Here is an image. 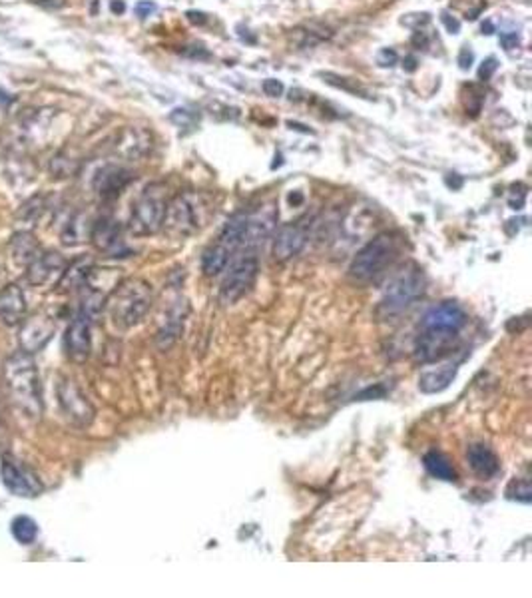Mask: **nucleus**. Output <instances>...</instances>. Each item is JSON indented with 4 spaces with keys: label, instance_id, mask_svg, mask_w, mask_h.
<instances>
[{
    "label": "nucleus",
    "instance_id": "nucleus-37",
    "mask_svg": "<svg viewBox=\"0 0 532 598\" xmlns=\"http://www.w3.org/2000/svg\"><path fill=\"white\" fill-rule=\"evenodd\" d=\"M459 68L461 70H471V66L474 64V52L471 50V48H463L461 52H459Z\"/></svg>",
    "mask_w": 532,
    "mask_h": 598
},
{
    "label": "nucleus",
    "instance_id": "nucleus-13",
    "mask_svg": "<svg viewBox=\"0 0 532 598\" xmlns=\"http://www.w3.org/2000/svg\"><path fill=\"white\" fill-rule=\"evenodd\" d=\"M309 230L303 222L285 223L281 225L273 239V258L276 261H287V259L299 256L303 247L307 246Z\"/></svg>",
    "mask_w": 532,
    "mask_h": 598
},
{
    "label": "nucleus",
    "instance_id": "nucleus-45",
    "mask_svg": "<svg viewBox=\"0 0 532 598\" xmlns=\"http://www.w3.org/2000/svg\"><path fill=\"white\" fill-rule=\"evenodd\" d=\"M403 70L405 72H415L416 70V58L415 56H407L403 60Z\"/></svg>",
    "mask_w": 532,
    "mask_h": 598
},
{
    "label": "nucleus",
    "instance_id": "nucleus-14",
    "mask_svg": "<svg viewBox=\"0 0 532 598\" xmlns=\"http://www.w3.org/2000/svg\"><path fill=\"white\" fill-rule=\"evenodd\" d=\"M2 482L12 494L18 497H38L42 493V482L26 467L8 457L2 461Z\"/></svg>",
    "mask_w": 532,
    "mask_h": 598
},
{
    "label": "nucleus",
    "instance_id": "nucleus-9",
    "mask_svg": "<svg viewBox=\"0 0 532 598\" xmlns=\"http://www.w3.org/2000/svg\"><path fill=\"white\" fill-rule=\"evenodd\" d=\"M56 399H58V407L64 415V419L72 423L74 427H88L96 417V409L90 403V399L84 395L72 379L62 377L56 383Z\"/></svg>",
    "mask_w": 532,
    "mask_h": 598
},
{
    "label": "nucleus",
    "instance_id": "nucleus-16",
    "mask_svg": "<svg viewBox=\"0 0 532 598\" xmlns=\"http://www.w3.org/2000/svg\"><path fill=\"white\" fill-rule=\"evenodd\" d=\"M132 182V174L120 166H104L94 177V189L102 199H114Z\"/></svg>",
    "mask_w": 532,
    "mask_h": 598
},
{
    "label": "nucleus",
    "instance_id": "nucleus-41",
    "mask_svg": "<svg viewBox=\"0 0 532 598\" xmlns=\"http://www.w3.org/2000/svg\"><path fill=\"white\" fill-rule=\"evenodd\" d=\"M411 44L416 48H427L428 46V36L423 30H415V35L411 38Z\"/></svg>",
    "mask_w": 532,
    "mask_h": 598
},
{
    "label": "nucleus",
    "instance_id": "nucleus-21",
    "mask_svg": "<svg viewBox=\"0 0 532 598\" xmlns=\"http://www.w3.org/2000/svg\"><path fill=\"white\" fill-rule=\"evenodd\" d=\"M92 235L94 244L104 249V251H114L120 246V223L112 218H102L98 222L92 223Z\"/></svg>",
    "mask_w": 532,
    "mask_h": 598
},
{
    "label": "nucleus",
    "instance_id": "nucleus-33",
    "mask_svg": "<svg viewBox=\"0 0 532 598\" xmlns=\"http://www.w3.org/2000/svg\"><path fill=\"white\" fill-rule=\"evenodd\" d=\"M498 68V60L497 58H486L483 64H481V68H478V80H483V82H486V80H490L493 78V74L497 72Z\"/></svg>",
    "mask_w": 532,
    "mask_h": 598
},
{
    "label": "nucleus",
    "instance_id": "nucleus-43",
    "mask_svg": "<svg viewBox=\"0 0 532 598\" xmlns=\"http://www.w3.org/2000/svg\"><path fill=\"white\" fill-rule=\"evenodd\" d=\"M35 4L42 6V8H60L64 6V0H32Z\"/></svg>",
    "mask_w": 532,
    "mask_h": 598
},
{
    "label": "nucleus",
    "instance_id": "nucleus-11",
    "mask_svg": "<svg viewBox=\"0 0 532 598\" xmlns=\"http://www.w3.org/2000/svg\"><path fill=\"white\" fill-rule=\"evenodd\" d=\"M187 316H190V304H187L185 297L178 295L174 301L170 304V307L166 309L162 321H160V328H158V333H156V343H158V347L162 351L170 349L175 341L180 340Z\"/></svg>",
    "mask_w": 532,
    "mask_h": 598
},
{
    "label": "nucleus",
    "instance_id": "nucleus-35",
    "mask_svg": "<svg viewBox=\"0 0 532 598\" xmlns=\"http://www.w3.org/2000/svg\"><path fill=\"white\" fill-rule=\"evenodd\" d=\"M283 82L281 80H276V78H267V80H264V92H266V96H269V98H279V96L283 94Z\"/></svg>",
    "mask_w": 532,
    "mask_h": 598
},
{
    "label": "nucleus",
    "instance_id": "nucleus-2",
    "mask_svg": "<svg viewBox=\"0 0 532 598\" xmlns=\"http://www.w3.org/2000/svg\"><path fill=\"white\" fill-rule=\"evenodd\" d=\"M4 381L14 407L28 419L42 415V391L35 359L28 353H12L4 363Z\"/></svg>",
    "mask_w": 532,
    "mask_h": 598
},
{
    "label": "nucleus",
    "instance_id": "nucleus-24",
    "mask_svg": "<svg viewBox=\"0 0 532 598\" xmlns=\"http://www.w3.org/2000/svg\"><path fill=\"white\" fill-rule=\"evenodd\" d=\"M423 465H425L428 475L439 479V481H457V471L451 465L449 457L445 453H440V451H428L427 455L423 457Z\"/></svg>",
    "mask_w": 532,
    "mask_h": 598
},
{
    "label": "nucleus",
    "instance_id": "nucleus-46",
    "mask_svg": "<svg viewBox=\"0 0 532 598\" xmlns=\"http://www.w3.org/2000/svg\"><path fill=\"white\" fill-rule=\"evenodd\" d=\"M481 32L483 35H495V24L490 23V20H486V23H483V26H481Z\"/></svg>",
    "mask_w": 532,
    "mask_h": 598
},
{
    "label": "nucleus",
    "instance_id": "nucleus-28",
    "mask_svg": "<svg viewBox=\"0 0 532 598\" xmlns=\"http://www.w3.org/2000/svg\"><path fill=\"white\" fill-rule=\"evenodd\" d=\"M321 78H323L325 82L329 84V86H335V88H341V90H345V92H349V94H355L359 96V98H367V100H371L373 96L361 86V84L357 82V80H351V78H345V76H339V74H333V72H321L319 74Z\"/></svg>",
    "mask_w": 532,
    "mask_h": 598
},
{
    "label": "nucleus",
    "instance_id": "nucleus-7",
    "mask_svg": "<svg viewBox=\"0 0 532 598\" xmlns=\"http://www.w3.org/2000/svg\"><path fill=\"white\" fill-rule=\"evenodd\" d=\"M166 208H168V199L163 194V186L160 184L148 186L142 192L138 201L134 204L130 223H128L130 232L140 237L158 234L163 228Z\"/></svg>",
    "mask_w": 532,
    "mask_h": 598
},
{
    "label": "nucleus",
    "instance_id": "nucleus-44",
    "mask_svg": "<svg viewBox=\"0 0 532 598\" xmlns=\"http://www.w3.org/2000/svg\"><path fill=\"white\" fill-rule=\"evenodd\" d=\"M110 11L114 12V14H124L126 12V4H124V0H112L110 2Z\"/></svg>",
    "mask_w": 532,
    "mask_h": 598
},
{
    "label": "nucleus",
    "instance_id": "nucleus-26",
    "mask_svg": "<svg viewBox=\"0 0 532 598\" xmlns=\"http://www.w3.org/2000/svg\"><path fill=\"white\" fill-rule=\"evenodd\" d=\"M90 270H92V261H90V259H76L74 263H70V266L64 268V273H62V278L58 280L60 285H64L66 289L82 287L84 282H86V278H88V273H90Z\"/></svg>",
    "mask_w": 532,
    "mask_h": 598
},
{
    "label": "nucleus",
    "instance_id": "nucleus-27",
    "mask_svg": "<svg viewBox=\"0 0 532 598\" xmlns=\"http://www.w3.org/2000/svg\"><path fill=\"white\" fill-rule=\"evenodd\" d=\"M12 537L18 540L20 544H32L38 539V523L30 516L20 515L12 521Z\"/></svg>",
    "mask_w": 532,
    "mask_h": 598
},
{
    "label": "nucleus",
    "instance_id": "nucleus-40",
    "mask_svg": "<svg viewBox=\"0 0 532 598\" xmlns=\"http://www.w3.org/2000/svg\"><path fill=\"white\" fill-rule=\"evenodd\" d=\"M440 20H443L445 28H447L451 35H459V30H461V23H459L454 16H451L449 12H440Z\"/></svg>",
    "mask_w": 532,
    "mask_h": 598
},
{
    "label": "nucleus",
    "instance_id": "nucleus-12",
    "mask_svg": "<svg viewBox=\"0 0 532 598\" xmlns=\"http://www.w3.org/2000/svg\"><path fill=\"white\" fill-rule=\"evenodd\" d=\"M54 335V323L48 316L36 313L32 317H24L23 328H20V349L28 355L42 351L47 347V343Z\"/></svg>",
    "mask_w": 532,
    "mask_h": 598
},
{
    "label": "nucleus",
    "instance_id": "nucleus-29",
    "mask_svg": "<svg viewBox=\"0 0 532 598\" xmlns=\"http://www.w3.org/2000/svg\"><path fill=\"white\" fill-rule=\"evenodd\" d=\"M507 497L510 501H519V503H531L532 501V487L528 477H521L510 482L507 489Z\"/></svg>",
    "mask_w": 532,
    "mask_h": 598
},
{
    "label": "nucleus",
    "instance_id": "nucleus-47",
    "mask_svg": "<svg viewBox=\"0 0 532 598\" xmlns=\"http://www.w3.org/2000/svg\"><path fill=\"white\" fill-rule=\"evenodd\" d=\"M287 126H290L291 130L295 128V130H299V132H305V134H311V130L305 128L303 124H297V122H287Z\"/></svg>",
    "mask_w": 532,
    "mask_h": 598
},
{
    "label": "nucleus",
    "instance_id": "nucleus-42",
    "mask_svg": "<svg viewBox=\"0 0 532 598\" xmlns=\"http://www.w3.org/2000/svg\"><path fill=\"white\" fill-rule=\"evenodd\" d=\"M185 18H187V20H190L192 24H199V26L208 23V16H206L204 12H199V11H187V12H185Z\"/></svg>",
    "mask_w": 532,
    "mask_h": 598
},
{
    "label": "nucleus",
    "instance_id": "nucleus-8",
    "mask_svg": "<svg viewBox=\"0 0 532 598\" xmlns=\"http://www.w3.org/2000/svg\"><path fill=\"white\" fill-rule=\"evenodd\" d=\"M259 263L254 251H245L242 258H237L225 271L223 282L220 285V301L223 305H233L240 301L243 295L254 287L257 280Z\"/></svg>",
    "mask_w": 532,
    "mask_h": 598
},
{
    "label": "nucleus",
    "instance_id": "nucleus-5",
    "mask_svg": "<svg viewBox=\"0 0 532 598\" xmlns=\"http://www.w3.org/2000/svg\"><path fill=\"white\" fill-rule=\"evenodd\" d=\"M209 218V206L206 198L196 192L178 194L168 201L163 228L175 237H187L197 234Z\"/></svg>",
    "mask_w": 532,
    "mask_h": 598
},
{
    "label": "nucleus",
    "instance_id": "nucleus-25",
    "mask_svg": "<svg viewBox=\"0 0 532 598\" xmlns=\"http://www.w3.org/2000/svg\"><path fill=\"white\" fill-rule=\"evenodd\" d=\"M333 36L331 30H327L323 26H299L295 30H291L290 40L291 44H295L297 48H315L319 46L321 42L329 40Z\"/></svg>",
    "mask_w": 532,
    "mask_h": 598
},
{
    "label": "nucleus",
    "instance_id": "nucleus-23",
    "mask_svg": "<svg viewBox=\"0 0 532 598\" xmlns=\"http://www.w3.org/2000/svg\"><path fill=\"white\" fill-rule=\"evenodd\" d=\"M38 242L32 232H18L11 242V254L16 263L28 266L38 256Z\"/></svg>",
    "mask_w": 532,
    "mask_h": 598
},
{
    "label": "nucleus",
    "instance_id": "nucleus-39",
    "mask_svg": "<svg viewBox=\"0 0 532 598\" xmlns=\"http://www.w3.org/2000/svg\"><path fill=\"white\" fill-rule=\"evenodd\" d=\"M519 44H521V38L516 32H502L500 35V46L505 50H514Z\"/></svg>",
    "mask_w": 532,
    "mask_h": 598
},
{
    "label": "nucleus",
    "instance_id": "nucleus-6",
    "mask_svg": "<svg viewBox=\"0 0 532 598\" xmlns=\"http://www.w3.org/2000/svg\"><path fill=\"white\" fill-rule=\"evenodd\" d=\"M425 294V275L415 263H409L401 271H397L383 289L379 301V313L383 317H393L403 313Z\"/></svg>",
    "mask_w": 532,
    "mask_h": 598
},
{
    "label": "nucleus",
    "instance_id": "nucleus-19",
    "mask_svg": "<svg viewBox=\"0 0 532 598\" xmlns=\"http://www.w3.org/2000/svg\"><path fill=\"white\" fill-rule=\"evenodd\" d=\"M457 371H459V363H454V361L439 365L437 369H427V371H423L421 377H419V389H421V393H425V395H435V393L445 391V389L452 383V379L457 377Z\"/></svg>",
    "mask_w": 532,
    "mask_h": 598
},
{
    "label": "nucleus",
    "instance_id": "nucleus-20",
    "mask_svg": "<svg viewBox=\"0 0 532 598\" xmlns=\"http://www.w3.org/2000/svg\"><path fill=\"white\" fill-rule=\"evenodd\" d=\"M116 150L126 158H142L151 150V134L140 128H126L120 136Z\"/></svg>",
    "mask_w": 532,
    "mask_h": 598
},
{
    "label": "nucleus",
    "instance_id": "nucleus-18",
    "mask_svg": "<svg viewBox=\"0 0 532 598\" xmlns=\"http://www.w3.org/2000/svg\"><path fill=\"white\" fill-rule=\"evenodd\" d=\"M466 459L471 469L481 477V479H493L500 471V461L497 453L485 443H473L466 449Z\"/></svg>",
    "mask_w": 532,
    "mask_h": 598
},
{
    "label": "nucleus",
    "instance_id": "nucleus-17",
    "mask_svg": "<svg viewBox=\"0 0 532 598\" xmlns=\"http://www.w3.org/2000/svg\"><path fill=\"white\" fill-rule=\"evenodd\" d=\"M26 317V299L18 285H6L0 292V321L4 325H18Z\"/></svg>",
    "mask_w": 532,
    "mask_h": 598
},
{
    "label": "nucleus",
    "instance_id": "nucleus-22",
    "mask_svg": "<svg viewBox=\"0 0 532 598\" xmlns=\"http://www.w3.org/2000/svg\"><path fill=\"white\" fill-rule=\"evenodd\" d=\"M232 258L233 254L228 247L221 246L220 242H214V244L204 251V256H202V271H204L208 278L220 275L221 271L228 270Z\"/></svg>",
    "mask_w": 532,
    "mask_h": 598
},
{
    "label": "nucleus",
    "instance_id": "nucleus-3",
    "mask_svg": "<svg viewBox=\"0 0 532 598\" xmlns=\"http://www.w3.org/2000/svg\"><path fill=\"white\" fill-rule=\"evenodd\" d=\"M112 323L120 329H132L144 321L154 304L151 285L140 278H130L118 283L106 299Z\"/></svg>",
    "mask_w": 532,
    "mask_h": 598
},
{
    "label": "nucleus",
    "instance_id": "nucleus-4",
    "mask_svg": "<svg viewBox=\"0 0 532 598\" xmlns=\"http://www.w3.org/2000/svg\"><path fill=\"white\" fill-rule=\"evenodd\" d=\"M401 254V237L393 232H383L375 235L369 244L361 247L357 256L349 266V278L355 283L375 282L379 280L387 268H391Z\"/></svg>",
    "mask_w": 532,
    "mask_h": 598
},
{
    "label": "nucleus",
    "instance_id": "nucleus-34",
    "mask_svg": "<svg viewBox=\"0 0 532 598\" xmlns=\"http://www.w3.org/2000/svg\"><path fill=\"white\" fill-rule=\"evenodd\" d=\"M397 60H399V56H397V52H395L393 48H383L377 54V62L383 68H391V66L397 64Z\"/></svg>",
    "mask_w": 532,
    "mask_h": 598
},
{
    "label": "nucleus",
    "instance_id": "nucleus-32",
    "mask_svg": "<svg viewBox=\"0 0 532 598\" xmlns=\"http://www.w3.org/2000/svg\"><path fill=\"white\" fill-rule=\"evenodd\" d=\"M401 23L405 24V26H409V28H413V30H421V26H425V24L431 23V14H428V12H421V14H407Z\"/></svg>",
    "mask_w": 532,
    "mask_h": 598
},
{
    "label": "nucleus",
    "instance_id": "nucleus-10",
    "mask_svg": "<svg viewBox=\"0 0 532 598\" xmlns=\"http://www.w3.org/2000/svg\"><path fill=\"white\" fill-rule=\"evenodd\" d=\"M64 351L68 355L70 361H74V363H84L90 357V351H92V316L88 311H84L82 307L66 329Z\"/></svg>",
    "mask_w": 532,
    "mask_h": 598
},
{
    "label": "nucleus",
    "instance_id": "nucleus-1",
    "mask_svg": "<svg viewBox=\"0 0 532 598\" xmlns=\"http://www.w3.org/2000/svg\"><path fill=\"white\" fill-rule=\"evenodd\" d=\"M466 325V313L457 301H443L431 307L423 321L416 340V359L421 363H435L452 351V341Z\"/></svg>",
    "mask_w": 532,
    "mask_h": 598
},
{
    "label": "nucleus",
    "instance_id": "nucleus-31",
    "mask_svg": "<svg viewBox=\"0 0 532 598\" xmlns=\"http://www.w3.org/2000/svg\"><path fill=\"white\" fill-rule=\"evenodd\" d=\"M170 122H174L178 128H192L196 126L197 116L187 108H174L170 112Z\"/></svg>",
    "mask_w": 532,
    "mask_h": 598
},
{
    "label": "nucleus",
    "instance_id": "nucleus-48",
    "mask_svg": "<svg viewBox=\"0 0 532 598\" xmlns=\"http://www.w3.org/2000/svg\"><path fill=\"white\" fill-rule=\"evenodd\" d=\"M483 8H485V4H481V6H478V8H474L473 12H466V18H469V20H474V18H476V14L483 11Z\"/></svg>",
    "mask_w": 532,
    "mask_h": 598
},
{
    "label": "nucleus",
    "instance_id": "nucleus-38",
    "mask_svg": "<svg viewBox=\"0 0 532 598\" xmlns=\"http://www.w3.org/2000/svg\"><path fill=\"white\" fill-rule=\"evenodd\" d=\"M184 56H187V58H197V60H208L211 54H209L208 50L204 46H187L184 48V50H180Z\"/></svg>",
    "mask_w": 532,
    "mask_h": 598
},
{
    "label": "nucleus",
    "instance_id": "nucleus-30",
    "mask_svg": "<svg viewBox=\"0 0 532 598\" xmlns=\"http://www.w3.org/2000/svg\"><path fill=\"white\" fill-rule=\"evenodd\" d=\"M469 90H471L473 94L469 96V98H464V108H466V114L476 118L478 116V112H481V108H483V102H485V94H483V90H481L476 84H471Z\"/></svg>",
    "mask_w": 532,
    "mask_h": 598
},
{
    "label": "nucleus",
    "instance_id": "nucleus-15",
    "mask_svg": "<svg viewBox=\"0 0 532 598\" xmlns=\"http://www.w3.org/2000/svg\"><path fill=\"white\" fill-rule=\"evenodd\" d=\"M66 261L56 251H47L36 256L28 266H26V280L32 285H47V283L58 282L64 273Z\"/></svg>",
    "mask_w": 532,
    "mask_h": 598
},
{
    "label": "nucleus",
    "instance_id": "nucleus-36",
    "mask_svg": "<svg viewBox=\"0 0 532 598\" xmlns=\"http://www.w3.org/2000/svg\"><path fill=\"white\" fill-rule=\"evenodd\" d=\"M156 8H158L156 2H151V0H140L134 11H136V16H138V18H148L150 14L156 12Z\"/></svg>",
    "mask_w": 532,
    "mask_h": 598
}]
</instances>
